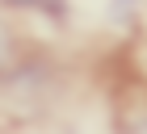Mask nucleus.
Masks as SVG:
<instances>
[{
    "mask_svg": "<svg viewBox=\"0 0 147 134\" xmlns=\"http://www.w3.org/2000/svg\"><path fill=\"white\" fill-rule=\"evenodd\" d=\"M0 4H9V9H42V13L63 9V0H0Z\"/></svg>",
    "mask_w": 147,
    "mask_h": 134,
    "instance_id": "obj_1",
    "label": "nucleus"
},
{
    "mask_svg": "<svg viewBox=\"0 0 147 134\" xmlns=\"http://www.w3.org/2000/svg\"><path fill=\"white\" fill-rule=\"evenodd\" d=\"M13 63V38H9V29L0 25V71Z\"/></svg>",
    "mask_w": 147,
    "mask_h": 134,
    "instance_id": "obj_2",
    "label": "nucleus"
},
{
    "mask_svg": "<svg viewBox=\"0 0 147 134\" xmlns=\"http://www.w3.org/2000/svg\"><path fill=\"white\" fill-rule=\"evenodd\" d=\"M126 134H147V117H143V122L135 126V130H126Z\"/></svg>",
    "mask_w": 147,
    "mask_h": 134,
    "instance_id": "obj_3",
    "label": "nucleus"
}]
</instances>
